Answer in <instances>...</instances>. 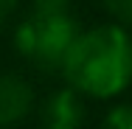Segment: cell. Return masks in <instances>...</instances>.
<instances>
[{
  "label": "cell",
  "instance_id": "1",
  "mask_svg": "<svg viewBox=\"0 0 132 129\" xmlns=\"http://www.w3.org/2000/svg\"><path fill=\"white\" fill-rule=\"evenodd\" d=\"M73 90L110 98L132 81V37L121 25L79 34L62 62Z\"/></svg>",
  "mask_w": 132,
  "mask_h": 129
},
{
  "label": "cell",
  "instance_id": "2",
  "mask_svg": "<svg viewBox=\"0 0 132 129\" xmlns=\"http://www.w3.org/2000/svg\"><path fill=\"white\" fill-rule=\"evenodd\" d=\"M76 37L79 28L68 14H34L17 28V48L37 67L53 70L62 67Z\"/></svg>",
  "mask_w": 132,
  "mask_h": 129
},
{
  "label": "cell",
  "instance_id": "3",
  "mask_svg": "<svg viewBox=\"0 0 132 129\" xmlns=\"http://www.w3.org/2000/svg\"><path fill=\"white\" fill-rule=\"evenodd\" d=\"M84 107L76 90H59L53 93L42 109V129H79Z\"/></svg>",
  "mask_w": 132,
  "mask_h": 129
},
{
  "label": "cell",
  "instance_id": "4",
  "mask_svg": "<svg viewBox=\"0 0 132 129\" xmlns=\"http://www.w3.org/2000/svg\"><path fill=\"white\" fill-rule=\"evenodd\" d=\"M31 109V87L20 76L0 73V126L23 121Z\"/></svg>",
  "mask_w": 132,
  "mask_h": 129
},
{
  "label": "cell",
  "instance_id": "5",
  "mask_svg": "<svg viewBox=\"0 0 132 129\" xmlns=\"http://www.w3.org/2000/svg\"><path fill=\"white\" fill-rule=\"evenodd\" d=\"M104 129H132V107H115L104 121Z\"/></svg>",
  "mask_w": 132,
  "mask_h": 129
},
{
  "label": "cell",
  "instance_id": "6",
  "mask_svg": "<svg viewBox=\"0 0 132 129\" xmlns=\"http://www.w3.org/2000/svg\"><path fill=\"white\" fill-rule=\"evenodd\" d=\"M107 8L121 20V23H127V25H132V0H104Z\"/></svg>",
  "mask_w": 132,
  "mask_h": 129
},
{
  "label": "cell",
  "instance_id": "7",
  "mask_svg": "<svg viewBox=\"0 0 132 129\" xmlns=\"http://www.w3.org/2000/svg\"><path fill=\"white\" fill-rule=\"evenodd\" d=\"M70 0H34L37 14H68Z\"/></svg>",
  "mask_w": 132,
  "mask_h": 129
},
{
  "label": "cell",
  "instance_id": "8",
  "mask_svg": "<svg viewBox=\"0 0 132 129\" xmlns=\"http://www.w3.org/2000/svg\"><path fill=\"white\" fill-rule=\"evenodd\" d=\"M14 6H17V0H0V28L6 25V20L11 17Z\"/></svg>",
  "mask_w": 132,
  "mask_h": 129
}]
</instances>
